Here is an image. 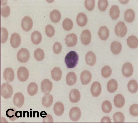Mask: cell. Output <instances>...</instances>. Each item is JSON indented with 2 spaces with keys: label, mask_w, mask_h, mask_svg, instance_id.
Returning a JSON list of instances; mask_svg holds the SVG:
<instances>
[{
  "label": "cell",
  "mask_w": 138,
  "mask_h": 123,
  "mask_svg": "<svg viewBox=\"0 0 138 123\" xmlns=\"http://www.w3.org/2000/svg\"><path fill=\"white\" fill-rule=\"evenodd\" d=\"M79 58L78 54L75 51L69 52L65 58V62L67 67L70 69L76 67L78 62Z\"/></svg>",
  "instance_id": "6da1fadb"
},
{
  "label": "cell",
  "mask_w": 138,
  "mask_h": 123,
  "mask_svg": "<svg viewBox=\"0 0 138 123\" xmlns=\"http://www.w3.org/2000/svg\"><path fill=\"white\" fill-rule=\"evenodd\" d=\"M13 93V88L11 85L8 83H4L1 87V94L5 99L11 97Z\"/></svg>",
  "instance_id": "7a4b0ae2"
},
{
  "label": "cell",
  "mask_w": 138,
  "mask_h": 123,
  "mask_svg": "<svg viewBox=\"0 0 138 123\" xmlns=\"http://www.w3.org/2000/svg\"><path fill=\"white\" fill-rule=\"evenodd\" d=\"M17 60L20 62L25 63L29 60L30 54L29 50L25 48H22L18 52L17 55Z\"/></svg>",
  "instance_id": "3957f363"
},
{
  "label": "cell",
  "mask_w": 138,
  "mask_h": 123,
  "mask_svg": "<svg viewBox=\"0 0 138 123\" xmlns=\"http://www.w3.org/2000/svg\"><path fill=\"white\" fill-rule=\"evenodd\" d=\"M116 35L119 37H123L127 33V29L124 23L122 21L119 22L115 28Z\"/></svg>",
  "instance_id": "277c9868"
},
{
  "label": "cell",
  "mask_w": 138,
  "mask_h": 123,
  "mask_svg": "<svg viewBox=\"0 0 138 123\" xmlns=\"http://www.w3.org/2000/svg\"><path fill=\"white\" fill-rule=\"evenodd\" d=\"M29 72L28 70L25 67L21 66L18 69L17 72V75L19 80L21 82L26 81L29 77Z\"/></svg>",
  "instance_id": "5b68a950"
},
{
  "label": "cell",
  "mask_w": 138,
  "mask_h": 123,
  "mask_svg": "<svg viewBox=\"0 0 138 123\" xmlns=\"http://www.w3.org/2000/svg\"><path fill=\"white\" fill-rule=\"evenodd\" d=\"M52 83L49 80L44 79L41 83V91L45 94H49L52 90Z\"/></svg>",
  "instance_id": "8992f818"
},
{
  "label": "cell",
  "mask_w": 138,
  "mask_h": 123,
  "mask_svg": "<svg viewBox=\"0 0 138 123\" xmlns=\"http://www.w3.org/2000/svg\"><path fill=\"white\" fill-rule=\"evenodd\" d=\"M33 25L31 18L27 16L24 17L21 21V26L22 29L25 31L28 32L32 28Z\"/></svg>",
  "instance_id": "52a82bcc"
},
{
  "label": "cell",
  "mask_w": 138,
  "mask_h": 123,
  "mask_svg": "<svg viewBox=\"0 0 138 123\" xmlns=\"http://www.w3.org/2000/svg\"><path fill=\"white\" fill-rule=\"evenodd\" d=\"M24 102V97L23 94L20 92L15 93L13 100L14 104L18 108H21L23 105Z\"/></svg>",
  "instance_id": "ba28073f"
},
{
  "label": "cell",
  "mask_w": 138,
  "mask_h": 123,
  "mask_svg": "<svg viewBox=\"0 0 138 123\" xmlns=\"http://www.w3.org/2000/svg\"><path fill=\"white\" fill-rule=\"evenodd\" d=\"M81 115V110L77 107L71 108L69 111V115L70 119L73 121H77L80 118Z\"/></svg>",
  "instance_id": "9c48e42d"
},
{
  "label": "cell",
  "mask_w": 138,
  "mask_h": 123,
  "mask_svg": "<svg viewBox=\"0 0 138 123\" xmlns=\"http://www.w3.org/2000/svg\"><path fill=\"white\" fill-rule=\"evenodd\" d=\"M77 37L76 35L74 33L67 35L65 39L66 45L69 47H73L75 46L77 42Z\"/></svg>",
  "instance_id": "30bf717a"
},
{
  "label": "cell",
  "mask_w": 138,
  "mask_h": 123,
  "mask_svg": "<svg viewBox=\"0 0 138 123\" xmlns=\"http://www.w3.org/2000/svg\"><path fill=\"white\" fill-rule=\"evenodd\" d=\"M133 69L132 65L128 62L124 64L123 65L122 72L123 75L125 77H129L131 76L133 73Z\"/></svg>",
  "instance_id": "8fae6325"
},
{
  "label": "cell",
  "mask_w": 138,
  "mask_h": 123,
  "mask_svg": "<svg viewBox=\"0 0 138 123\" xmlns=\"http://www.w3.org/2000/svg\"><path fill=\"white\" fill-rule=\"evenodd\" d=\"M80 37L82 43L85 45H88L91 41V35L90 32L88 29L83 30L82 32Z\"/></svg>",
  "instance_id": "7c38bea8"
},
{
  "label": "cell",
  "mask_w": 138,
  "mask_h": 123,
  "mask_svg": "<svg viewBox=\"0 0 138 123\" xmlns=\"http://www.w3.org/2000/svg\"><path fill=\"white\" fill-rule=\"evenodd\" d=\"M3 77L7 82L13 81L14 78V73L12 69L8 67L5 69L3 72Z\"/></svg>",
  "instance_id": "4fadbf2b"
},
{
  "label": "cell",
  "mask_w": 138,
  "mask_h": 123,
  "mask_svg": "<svg viewBox=\"0 0 138 123\" xmlns=\"http://www.w3.org/2000/svg\"><path fill=\"white\" fill-rule=\"evenodd\" d=\"M21 41L20 36L18 34L14 33L12 34L10 43L12 47L15 48H18L20 45Z\"/></svg>",
  "instance_id": "5bb4252c"
},
{
  "label": "cell",
  "mask_w": 138,
  "mask_h": 123,
  "mask_svg": "<svg viewBox=\"0 0 138 123\" xmlns=\"http://www.w3.org/2000/svg\"><path fill=\"white\" fill-rule=\"evenodd\" d=\"M101 91V87L99 82L98 81L94 82L92 85L90 91L92 95L97 97L100 94Z\"/></svg>",
  "instance_id": "9a60e30c"
},
{
  "label": "cell",
  "mask_w": 138,
  "mask_h": 123,
  "mask_svg": "<svg viewBox=\"0 0 138 123\" xmlns=\"http://www.w3.org/2000/svg\"><path fill=\"white\" fill-rule=\"evenodd\" d=\"M91 74L89 71L85 70L81 73L80 79L82 84L85 85L88 84L91 81Z\"/></svg>",
  "instance_id": "2e32d148"
},
{
  "label": "cell",
  "mask_w": 138,
  "mask_h": 123,
  "mask_svg": "<svg viewBox=\"0 0 138 123\" xmlns=\"http://www.w3.org/2000/svg\"><path fill=\"white\" fill-rule=\"evenodd\" d=\"M80 94L78 90L76 89L71 90L69 94V98L70 102L76 103L78 102L80 98Z\"/></svg>",
  "instance_id": "e0dca14e"
},
{
  "label": "cell",
  "mask_w": 138,
  "mask_h": 123,
  "mask_svg": "<svg viewBox=\"0 0 138 123\" xmlns=\"http://www.w3.org/2000/svg\"><path fill=\"white\" fill-rule=\"evenodd\" d=\"M85 61L86 63L91 66L94 65L96 62V57L94 53L91 51H89L85 55Z\"/></svg>",
  "instance_id": "ac0fdd59"
},
{
  "label": "cell",
  "mask_w": 138,
  "mask_h": 123,
  "mask_svg": "<svg viewBox=\"0 0 138 123\" xmlns=\"http://www.w3.org/2000/svg\"><path fill=\"white\" fill-rule=\"evenodd\" d=\"M53 109L55 114L59 116L62 115L64 113V107L62 103L58 102L55 104Z\"/></svg>",
  "instance_id": "d6986e66"
},
{
  "label": "cell",
  "mask_w": 138,
  "mask_h": 123,
  "mask_svg": "<svg viewBox=\"0 0 138 123\" xmlns=\"http://www.w3.org/2000/svg\"><path fill=\"white\" fill-rule=\"evenodd\" d=\"M76 22L78 25L81 27L85 26L87 24L88 18L86 15L83 13H80L76 17Z\"/></svg>",
  "instance_id": "ffe728a7"
},
{
  "label": "cell",
  "mask_w": 138,
  "mask_h": 123,
  "mask_svg": "<svg viewBox=\"0 0 138 123\" xmlns=\"http://www.w3.org/2000/svg\"><path fill=\"white\" fill-rule=\"evenodd\" d=\"M98 34L100 38L102 40H106L109 37V30L106 26H101L99 30Z\"/></svg>",
  "instance_id": "44dd1931"
},
{
  "label": "cell",
  "mask_w": 138,
  "mask_h": 123,
  "mask_svg": "<svg viewBox=\"0 0 138 123\" xmlns=\"http://www.w3.org/2000/svg\"><path fill=\"white\" fill-rule=\"evenodd\" d=\"M66 81L67 84L71 86L75 84L77 81V76L74 72H70L66 76Z\"/></svg>",
  "instance_id": "7402d4cb"
},
{
  "label": "cell",
  "mask_w": 138,
  "mask_h": 123,
  "mask_svg": "<svg viewBox=\"0 0 138 123\" xmlns=\"http://www.w3.org/2000/svg\"><path fill=\"white\" fill-rule=\"evenodd\" d=\"M53 97L49 94H45L42 99V104L44 107L48 108L50 107L53 103Z\"/></svg>",
  "instance_id": "603a6c76"
},
{
  "label": "cell",
  "mask_w": 138,
  "mask_h": 123,
  "mask_svg": "<svg viewBox=\"0 0 138 123\" xmlns=\"http://www.w3.org/2000/svg\"><path fill=\"white\" fill-rule=\"evenodd\" d=\"M114 105L117 107L121 108L123 107L125 104V99L121 94H118L114 97Z\"/></svg>",
  "instance_id": "cb8c5ba5"
},
{
  "label": "cell",
  "mask_w": 138,
  "mask_h": 123,
  "mask_svg": "<svg viewBox=\"0 0 138 123\" xmlns=\"http://www.w3.org/2000/svg\"><path fill=\"white\" fill-rule=\"evenodd\" d=\"M51 72L52 78L54 80L58 81L60 80L62 72L59 68L54 67Z\"/></svg>",
  "instance_id": "d4e9b609"
},
{
  "label": "cell",
  "mask_w": 138,
  "mask_h": 123,
  "mask_svg": "<svg viewBox=\"0 0 138 123\" xmlns=\"http://www.w3.org/2000/svg\"><path fill=\"white\" fill-rule=\"evenodd\" d=\"M111 50L115 54H118L120 53L122 49V45L118 41H114L113 42L110 46Z\"/></svg>",
  "instance_id": "484cf974"
},
{
  "label": "cell",
  "mask_w": 138,
  "mask_h": 123,
  "mask_svg": "<svg viewBox=\"0 0 138 123\" xmlns=\"http://www.w3.org/2000/svg\"><path fill=\"white\" fill-rule=\"evenodd\" d=\"M127 44L130 48H135L138 45V40L137 37L133 35L129 36L127 39Z\"/></svg>",
  "instance_id": "4316f807"
},
{
  "label": "cell",
  "mask_w": 138,
  "mask_h": 123,
  "mask_svg": "<svg viewBox=\"0 0 138 123\" xmlns=\"http://www.w3.org/2000/svg\"><path fill=\"white\" fill-rule=\"evenodd\" d=\"M38 91V86L35 82H32L28 85L27 88V91L28 94L31 96L35 95Z\"/></svg>",
  "instance_id": "83f0119b"
},
{
  "label": "cell",
  "mask_w": 138,
  "mask_h": 123,
  "mask_svg": "<svg viewBox=\"0 0 138 123\" xmlns=\"http://www.w3.org/2000/svg\"><path fill=\"white\" fill-rule=\"evenodd\" d=\"M108 91L110 93H113L117 89L118 84L117 81L112 79L109 80L107 85Z\"/></svg>",
  "instance_id": "f1b7e54d"
},
{
  "label": "cell",
  "mask_w": 138,
  "mask_h": 123,
  "mask_svg": "<svg viewBox=\"0 0 138 123\" xmlns=\"http://www.w3.org/2000/svg\"><path fill=\"white\" fill-rule=\"evenodd\" d=\"M42 36L40 33L37 31L33 32L31 35V40L33 43L35 44H39L42 40Z\"/></svg>",
  "instance_id": "f546056e"
},
{
  "label": "cell",
  "mask_w": 138,
  "mask_h": 123,
  "mask_svg": "<svg viewBox=\"0 0 138 123\" xmlns=\"http://www.w3.org/2000/svg\"><path fill=\"white\" fill-rule=\"evenodd\" d=\"M50 16L51 21L54 23H57L60 20L61 15L59 11L55 9L50 12Z\"/></svg>",
  "instance_id": "4dcf8cb0"
},
{
  "label": "cell",
  "mask_w": 138,
  "mask_h": 123,
  "mask_svg": "<svg viewBox=\"0 0 138 123\" xmlns=\"http://www.w3.org/2000/svg\"><path fill=\"white\" fill-rule=\"evenodd\" d=\"M120 12L119 7L116 5H113L110 10L109 14L112 19H116L119 17Z\"/></svg>",
  "instance_id": "1f68e13d"
},
{
  "label": "cell",
  "mask_w": 138,
  "mask_h": 123,
  "mask_svg": "<svg viewBox=\"0 0 138 123\" xmlns=\"http://www.w3.org/2000/svg\"><path fill=\"white\" fill-rule=\"evenodd\" d=\"M135 17V12L132 9H128L125 12V19L127 22L129 23L132 22L134 19Z\"/></svg>",
  "instance_id": "d6a6232c"
},
{
  "label": "cell",
  "mask_w": 138,
  "mask_h": 123,
  "mask_svg": "<svg viewBox=\"0 0 138 123\" xmlns=\"http://www.w3.org/2000/svg\"><path fill=\"white\" fill-rule=\"evenodd\" d=\"M128 89L132 93H136L138 90V84L137 82L134 79L130 80L128 85Z\"/></svg>",
  "instance_id": "836d02e7"
},
{
  "label": "cell",
  "mask_w": 138,
  "mask_h": 123,
  "mask_svg": "<svg viewBox=\"0 0 138 123\" xmlns=\"http://www.w3.org/2000/svg\"><path fill=\"white\" fill-rule=\"evenodd\" d=\"M35 58L38 61H42L44 59L45 54L43 50L40 48L37 49L34 53Z\"/></svg>",
  "instance_id": "e575fe53"
},
{
  "label": "cell",
  "mask_w": 138,
  "mask_h": 123,
  "mask_svg": "<svg viewBox=\"0 0 138 123\" xmlns=\"http://www.w3.org/2000/svg\"><path fill=\"white\" fill-rule=\"evenodd\" d=\"M16 111V109L14 108H11L7 109L6 111V115L10 121H14L17 119L18 118L16 117L15 115Z\"/></svg>",
  "instance_id": "d590c367"
},
{
  "label": "cell",
  "mask_w": 138,
  "mask_h": 123,
  "mask_svg": "<svg viewBox=\"0 0 138 123\" xmlns=\"http://www.w3.org/2000/svg\"><path fill=\"white\" fill-rule=\"evenodd\" d=\"M62 26L63 28L65 30L68 31L72 28L73 26V23L70 19L66 18L63 21Z\"/></svg>",
  "instance_id": "8d00e7d4"
},
{
  "label": "cell",
  "mask_w": 138,
  "mask_h": 123,
  "mask_svg": "<svg viewBox=\"0 0 138 123\" xmlns=\"http://www.w3.org/2000/svg\"><path fill=\"white\" fill-rule=\"evenodd\" d=\"M101 107L102 111L106 113H110L112 108L111 103L108 100H105L103 102Z\"/></svg>",
  "instance_id": "74e56055"
},
{
  "label": "cell",
  "mask_w": 138,
  "mask_h": 123,
  "mask_svg": "<svg viewBox=\"0 0 138 123\" xmlns=\"http://www.w3.org/2000/svg\"><path fill=\"white\" fill-rule=\"evenodd\" d=\"M113 118L115 123H124L125 121L124 115L120 112L115 113L113 115Z\"/></svg>",
  "instance_id": "f35d334b"
},
{
  "label": "cell",
  "mask_w": 138,
  "mask_h": 123,
  "mask_svg": "<svg viewBox=\"0 0 138 123\" xmlns=\"http://www.w3.org/2000/svg\"><path fill=\"white\" fill-rule=\"evenodd\" d=\"M112 71V70L109 66H105L101 69V75L104 78H108L111 74Z\"/></svg>",
  "instance_id": "ab89813d"
},
{
  "label": "cell",
  "mask_w": 138,
  "mask_h": 123,
  "mask_svg": "<svg viewBox=\"0 0 138 123\" xmlns=\"http://www.w3.org/2000/svg\"><path fill=\"white\" fill-rule=\"evenodd\" d=\"M45 30L47 35L49 37H52L55 34V30L54 28L50 25H48L45 26Z\"/></svg>",
  "instance_id": "60d3db41"
},
{
  "label": "cell",
  "mask_w": 138,
  "mask_h": 123,
  "mask_svg": "<svg viewBox=\"0 0 138 123\" xmlns=\"http://www.w3.org/2000/svg\"><path fill=\"white\" fill-rule=\"evenodd\" d=\"M2 6L0 10L1 15L4 17H7L10 13V8L7 5H3Z\"/></svg>",
  "instance_id": "b9f144b4"
},
{
  "label": "cell",
  "mask_w": 138,
  "mask_h": 123,
  "mask_svg": "<svg viewBox=\"0 0 138 123\" xmlns=\"http://www.w3.org/2000/svg\"><path fill=\"white\" fill-rule=\"evenodd\" d=\"M1 43H5L7 40L8 33L7 29L4 27H1Z\"/></svg>",
  "instance_id": "7bdbcfd3"
},
{
  "label": "cell",
  "mask_w": 138,
  "mask_h": 123,
  "mask_svg": "<svg viewBox=\"0 0 138 123\" xmlns=\"http://www.w3.org/2000/svg\"><path fill=\"white\" fill-rule=\"evenodd\" d=\"M108 5L107 0H99L98 3V7L100 10L104 11L106 10Z\"/></svg>",
  "instance_id": "ee69618b"
},
{
  "label": "cell",
  "mask_w": 138,
  "mask_h": 123,
  "mask_svg": "<svg viewBox=\"0 0 138 123\" xmlns=\"http://www.w3.org/2000/svg\"><path fill=\"white\" fill-rule=\"evenodd\" d=\"M85 6L86 9L89 11L92 10L94 8L95 0H86L85 2Z\"/></svg>",
  "instance_id": "f6af8a7d"
},
{
  "label": "cell",
  "mask_w": 138,
  "mask_h": 123,
  "mask_svg": "<svg viewBox=\"0 0 138 123\" xmlns=\"http://www.w3.org/2000/svg\"><path fill=\"white\" fill-rule=\"evenodd\" d=\"M129 113L131 115L137 116H138V105L134 104L131 106L129 109Z\"/></svg>",
  "instance_id": "bcb514c9"
},
{
  "label": "cell",
  "mask_w": 138,
  "mask_h": 123,
  "mask_svg": "<svg viewBox=\"0 0 138 123\" xmlns=\"http://www.w3.org/2000/svg\"><path fill=\"white\" fill-rule=\"evenodd\" d=\"M62 49V46L60 43L56 42L54 44L53 50L55 54H57L60 53Z\"/></svg>",
  "instance_id": "7dc6e473"
},
{
  "label": "cell",
  "mask_w": 138,
  "mask_h": 123,
  "mask_svg": "<svg viewBox=\"0 0 138 123\" xmlns=\"http://www.w3.org/2000/svg\"><path fill=\"white\" fill-rule=\"evenodd\" d=\"M43 123H53V120L52 116L49 114H47L46 116L43 119Z\"/></svg>",
  "instance_id": "c3c4849f"
},
{
  "label": "cell",
  "mask_w": 138,
  "mask_h": 123,
  "mask_svg": "<svg viewBox=\"0 0 138 123\" xmlns=\"http://www.w3.org/2000/svg\"><path fill=\"white\" fill-rule=\"evenodd\" d=\"M101 123H111V120L110 118L108 116L103 117L101 119Z\"/></svg>",
  "instance_id": "681fc988"
},
{
  "label": "cell",
  "mask_w": 138,
  "mask_h": 123,
  "mask_svg": "<svg viewBox=\"0 0 138 123\" xmlns=\"http://www.w3.org/2000/svg\"><path fill=\"white\" fill-rule=\"evenodd\" d=\"M15 115L16 117L17 118L22 117V111H16L15 113Z\"/></svg>",
  "instance_id": "f907efd6"
},
{
  "label": "cell",
  "mask_w": 138,
  "mask_h": 123,
  "mask_svg": "<svg viewBox=\"0 0 138 123\" xmlns=\"http://www.w3.org/2000/svg\"><path fill=\"white\" fill-rule=\"evenodd\" d=\"M47 114L46 112L44 111H42L40 113V115L41 117H42L43 115H47Z\"/></svg>",
  "instance_id": "816d5d0a"
},
{
  "label": "cell",
  "mask_w": 138,
  "mask_h": 123,
  "mask_svg": "<svg viewBox=\"0 0 138 123\" xmlns=\"http://www.w3.org/2000/svg\"><path fill=\"white\" fill-rule=\"evenodd\" d=\"M29 112L27 111H23V117H25V113H28Z\"/></svg>",
  "instance_id": "f5cc1de1"
},
{
  "label": "cell",
  "mask_w": 138,
  "mask_h": 123,
  "mask_svg": "<svg viewBox=\"0 0 138 123\" xmlns=\"http://www.w3.org/2000/svg\"><path fill=\"white\" fill-rule=\"evenodd\" d=\"M38 112V111H33V117H35V114L36 113H37Z\"/></svg>",
  "instance_id": "db71d44e"
},
{
  "label": "cell",
  "mask_w": 138,
  "mask_h": 123,
  "mask_svg": "<svg viewBox=\"0 0 138 123\" xmlns=\"http://www.w3.org/2000/svg\"><path fill=\"white\" fill-rule=\"evenodd\" d=\"M30 117H32V111H30Z\"/></svg>",
  "instance_id": "11a10c76"
}]
</instances>
